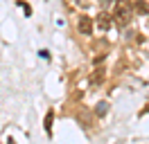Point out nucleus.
<instances>
[{
  "instance_id": "nucleus-4",
  "label": "nucleus",
  "mask_w": 149,
  "mask_h": 144,
  "mask_svg": "<svg viewBox=\"0 0 149 144\" xmlns=\"http://www.w3.org/2000/svg\"><path fill=\"white\" fill-rule=\"evenodd\" d=\"M52 119H54V110H47L45 115V133L52 135Z\"/></svg>"
},
{
  "instance_id": "nucleus-6",
  "label": "nucleus",
  "mask_w": 149,
  "mask_h": 144,
  "mask_svg": "<svg viewBox=\"0 0 149 144\" xmlns=\"http://www.w3.org/2000/svg\"><path fill=\"white\" fill-rule=\"evenodd\" d=\"M106 110H109V104H106V101H100V104H97V108H95V113H97L100 117L106 115Z\"/></svg>"
},
{
  "instance_id": "nucleus-5",
  "label": "nucleus",
  "mask_w": 149,
  "mask_h": 144,
  "mask_svg": "<svg viewBox=\"0 0 149 144\" xmlns=\"http://www.w3.org/2000/svg\"><path fill=\"white\" fill-rule=\"evenodd\" d=\"M97 25L102 27V29H106V27L111 25V16H109V14H100V18H97Z\"/></svg>"
},
{
  "instance_id": "nucleus-7",
  "label": "nucleus",
  "mask_w": 149,
  "mask_h": 144,
  "mask_svg": "<svg viewBox=\"0 0 149 144\" xmlns=\"http://www.w3.org/2000/svg\"><path fill=\"white\" fill-rule=\"evenodd\" d=\"M16 5H18V7H23V9H25V14H27V16H32V7H29L27 2H23V0H18Z\"/></svg>"
},
{
  "instance_id": "nucleus-8",
  "label": "nucleus",
  "mask_w": 149,
  "mask_h": 144,
  "mask_svg": "<svg viewBox=\"0 0 149 144\" xmlns=\"http://www.w3.org/2000/svg\"><path fill=\"white\" fill-rule=\"evenodd\" d=\"M138 11H140V14H145V11H147V7H145V2H138Z\"/></svg>"
},
{
  "instance_id": "nucleus-2",
  "label": "nucleus",
  "mask_w": 149,
  "mask_h": 144,
  "mask_svg": "<svg viewBox=\"0 0 149 144\" xmlns=\"http://www.w3.org/2000/svg\"><path fill=\"white\" fill-rule=\"evenodd\" d=\"M77 27H79V34H86L91 36L93 34V18L91 16H79V20H77Z\"/></svg>"
},
{
  "instance_id": "nucleus-1",
  "label": "nucleus",
  "mask_w": 149,
  "mask_h": 144,
  "mask_svg": "<svg viewBox=\"0 0 149 144\" xmlns=\"http://www.w3.org/2000/svg\"><path fill=\"white\" fill-rule=\"evenodd\" d=\"M113 20H115L120 27H124L131 20V5H129V0H118V2H115V7H113Z\"/></svg>"
},
{
  "instance_id": "nucleus-3",
  "label": "nucleus",
  "mask_w": 149,
  "mask_h": 144,
  "mask_svg": "<svg viewBox=\"0 0 149 144\" xmlns=\"http://www.w3.org/2000/svg\"><path fill=\"white\" fill-rule=\"evenodd\" d=\"M104 74H106V72H104V68H97V70L91 74V86H93V88H97V86L104 81Z\"/></svg>"
}]
</instances>
